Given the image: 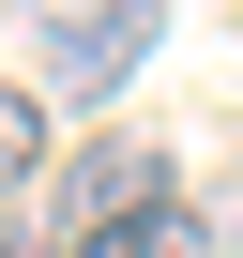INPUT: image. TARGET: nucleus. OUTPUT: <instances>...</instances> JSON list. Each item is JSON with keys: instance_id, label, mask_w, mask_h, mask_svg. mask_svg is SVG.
<instances>
[{"instance_id": "nucleus-2", "label": "nucleus", "mask_w": 243, "mask_h": 258, "mask_svg": "<svg viewBox=\"0 0 243 258\" xmlns=\"http://www.w3.org/2000/svg\"><path fill=\"white\" fill-rule=\"evenodd\" d=\"M152 61V16H122V0H91V16H46V91H122Z\"/></svg>"}, {"instance_id": "nucleus-1", "label": "nucleus", "mask_w": 243, "mask_h": 258, "mask_svg": "<svg viewBox=\"0 0 243 258\" xmlns=\"http://www.w3.org/2000/svg\"><path fill=\"white\" fill-rule=\"evenodd\" d=\"M152 213H183V182H167V137H91V152L61 167L46 258H106V243H137Z\"/></svg>"}, {"instance_id": "nucleus-4", "label": "nucleus", "mask_w": 243, "mask_h": 258, "mask_svg": "<svg viewBox=\"0 0 243 258\" xmlns=\"http://www.w3.org/2000/svg\"><path fill=\"white\" fill-rule=\"evenodd\" d=\"M0 258H46V243H31V228H16V213H0Z\"/></svg>"}, {"instance_id": "nucleus-3", "label": "nucleus", "mask_w": 243, "mask_h": 258, "mask_svg": "<svg viewBox=\"0 0 243 258\" xmlns=\"http://www.w3.org/2000/svg\"><path fill=\"white\" fill-rule=\"evenodd\" d=\"M31 167H46V91H31V76H0V198H16Z\"/></svg>"}]
</instances>
